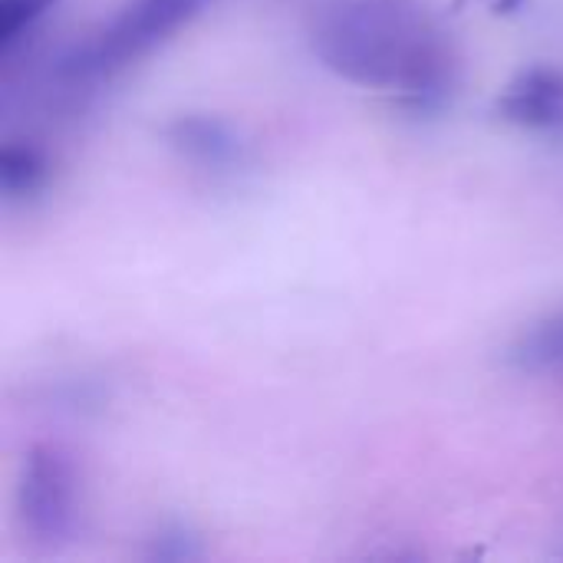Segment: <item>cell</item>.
<instances>
[{"label":"cell","instance_id":"obj_1","mask_svg":"<svg viewBox=\"0 0 563 563\" xmlns=\"http://www.w3.org/2000/svg\"><path fill=\"white\" fill-rule=\"evenodd\" d=\"M310 46L333 76L412 112L442 109L459 73L449 33L422 0H340L313 20Z\"/></svg>","mask_w":563,"mask_h":563},{"label":"cell","instance_id":"obj_2","mask_svg":"<svg viewBox=\"0 0 563 563\" xmlns=\"http://www.w3.org/2000/svg\"><path fill=\"white\" fill-rule=\"evenodd\" d=\"M211 0H129L96 36L73 46L59 59V79L69 86H96L145 59L181 26H188Z\"/></svg>","mask_w":563,"mask_h":563},{"label":"cell","instance_id":"obj_3","mask_svg":"<svg viewBox=\"0 0 563 563\" xmlns=\"http://www.w3.org/2000/svg\"><path fill=\"white\" fill-rule=\"evenodd\" d=\"M16 521L46 551L73 541L79 528V472L66 449L53 442L26 449L16 475Z\"/></svg>","mask_w":563,"mask_h":563},{"label":"cell","instance_id":"obj_4","mask_svg":"<svg viewBox=\"0 0 563 563\" xmlns=\"http://www.w3.org/2000/svg\"><path fill=\"white\" fill-rule=\"evenodd\" d=\"M168 148L195 165L205 175L214 178H231L241 175L251 162V148L241 139V132L221 119V115H208V112H181L175 115L165 129H162Z\"/></svg>","mask_w":563,"mask_h":563},{"label":"cell","instance_id":"obj_5","mask_svg":"<svg viewBox=\"0 0 563 563\" xmlns=\"http://www.w3.org/2000/svg\"><path fill=\"white\" fill-rule=\"evenodd\" d=\"M495 112L521 129H561L563 66H531L518 73L498 96Z\"/></svg>","mask_w":563,"mask_h":563},{"label":"cell","instance_id":"obj_6","mask_svg":"<svg viewBox=\"0 0 563 563\" xmlns=\"http://www.w3.org/2000/svg\"><path fill=\"white\" fill-rule=\"evenodd\" d=\"M505 366L521 376H563V307L515 333L505 346Z\"/></svg>","mask_w":563,"mask_h":563},{"label":"cell","instance_id":"obj_7","mask_svg":"<svg viewBox=\"0 0 563 563\" xmlns=\"http://www.w3.org/2000/svg\"><path fill=\"white\" fill-rule=\"evenodd\" d=\"M49 155L33 142H7L0 148V191L7 201H26L49 181Z\"/></svg>","mask_w":563,"mask_h":563},{"label":"cell","instance_id":"obj_8","mask_svg":"<svg viewBox=\"0 0 563 563\" xmlns=\"http://www.w3.org/2000/svg\"><path fill=\"white\" fill-rule=\"evenodd\" d=\"M205 558V548H201V538L188 528V525H162L152 538H148V548H145V561L158 563H191Z\"/></svg>","mask_w":563,"mask_h":563},{"label":"cell","instance_id":"obj_9","mask_svg":"<svg viewBox=\"0 0 563 563\" xmlns=\"http://www.w3.org/2000/svg\"><path fill=\"white\" fill-rule=\"evenodd\" d=\"M59 0H0V53L7 56Z\"/></svg>","mask_w":563,"mask_h":563},{"label":"cell","instance_id":"obj_10","mask_svg":"<svg viewBox=\"0 0 563 563\" xmlns=\"http://www.w3.org/2000/svg\"><path fill=\"white\" fill-rule=\"evenodd\" d=\"M488 7H492L495 13H511V10L521 7V0H488Z\"/></svg>","mask_w":563,"mask_h":563}]
</instances>
